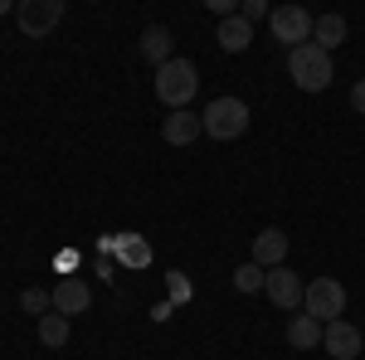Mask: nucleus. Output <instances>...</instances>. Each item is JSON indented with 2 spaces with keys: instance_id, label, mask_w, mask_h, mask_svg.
I'll return each instance as SVG.
<instances>
[{
  "instance_id": "1",
  "label": "nucleus",
  "mask_w": 365,
  "mask_h": 360,
  "mask_svg": "<svg viewBox=\"0 0 365 360\" xmlns=\"http://www.w3.org/2000/svg\"><path fill=\"white\" fill-rule=\"evenodd\" d=\"M151 88H156V98L166 103L170 112H185V103L200 93V68L190 63V58H170V63H161L156 68V78H151Z\"/></svg>"
},
{
  "instance_id": "2",
  "label": "nucleus",
  "mask_w": 365,
  "mask_h": 360,
  "mask_svg": "<svg viewBox=\"0 0 365 360\" xmlns=\"http://www.w3.org/2000/svg\"><path fill=\"white\" fill-rule=\"evenodd\" d=\"M287 73H292V83L302 88V93H327L331 78H336L331 54L317 49V44H297V49H287Z\"/></svg>"
},
{
  "instance_id": "3",
  "label": "nucleus",
  "mask_w": 365,
  "mask_h": 360,
  "mask_svg": "<svg viewBox=\"0 0 365 360\" xmlns=\"http://www.w3.org/2000/svg\"><path fill=\"white\" fill-rule=\"evenodd\" d=\"M249 103L244 98H210V108L200 112V122H205V132L210 141H239L249 132Z\"/></svg>"
},
{
  "instance_id": "4",
  "label": "nucleus",
  "mask_w": 365,
  "mask_h": 360,
  "mask_svg": "<svg viewBox=\"0 0 365 360\" xmlns=\"http://www.w3.org/2000/svg\"><path fill=\"white\" fill-rule=\"evenodd\" d=\"M302 312L317 317L322 326L341 322V312H346V287H341L336 277H312L307 292H302Z\"/></svg>"
},
{
  "instance_id": "5",
  "label": "nucleus",
  "mask_w": 365,
  "mask_h": 360,
  "mask_svg": "<svg viewBox=\"0 0 365 360\" xmlns=\"http://www.w3.org/2000/svg\"><path fill=\"white\" fill-rule=\"evenodd\" d=\"M312 20L302 5H273V15H268V29H273V39H278L282 49H297V44H312Z\"/></svg>"
},
{
  "instance_id": "6",
  "label": "nucleus",
  "mask_w": 365,
  "mask_h": 360,
  "mask_svg": "<svg viewBox=\"0 0 365 360\" xmlns=\"http://www.w3.org/2000/svg\"><path fill=\"white\" fill-rule=\"evenodd\" d=\"M58 20H63V0H25L20 10H15V25L25 39H44V34H54Z\"/></svg>"
},
{
  "instance_id": "7",
  "label": "nucleus",
  "mask_w": 365,
  "mask_h": 360,
  "mask_svg": "<svg viewBox=\"0 0 365 360\" xmlns=\"http://www.w3.org/2000/svg\"><path fill=\"white\" fill-rule=\"evenodd\" d=\"M263 292H268V302L278 307V312H297V307H302V292H307V282H302V277L282 263V268H268Z\"/></svg>"
},
{
  "instance_id": "8",
  "label": "nucleus",
  "mask_w": 365,
  "mask_h": 360,
  "mask_svg": "<svg viewBox=\"0 0 365 360\" xmlns=\"http://www.w3.org/2000/svg\"><path fill=\"white\" fill-rule=\"evenodd\" d=\"M361 346H365L361 326H351L346 317H341V322H331V326L322 331V351H327L331 360H356V356H361Z\"/></svg>"
},
{
  "instance_id": "9",
  "label": "nucleus",
  "mask_w": 365,
  "mask_h": 360,
  "mask_svg": "<svg viewBox=\"0 0 365 360\" xmlns=\"http://www.w3.org/2000/svg\"><path fill=\"white\" fill-rule=\"evenodd\" d=\"M49 297H54V312H58V317H78V312H88V307H93V287H88L83 277H63Z\"/></svg>"
},
{
  "instance_id": "10",
  "label": "nucleus",
  "mask_w": 365,
  "mask_h": 360,
  "mask_svg": "<svg viewBox=\"0 0 365 360\" xmlns=\"http://www.w3.org/2000/svg\"><path fill=\"white\" fill-rule=\"evenodd\" d=\"M161 137L170 141V146H190V141L205 137V122H200V112H170L166 122H161Z\"/></svg>"
},
{
  "instance_id": "11",
  "label": "nucleus",
  "mask_w": 365,
  "mask_h": 360,
  "mask_svg": "<svg viewBox=\"0 0 365 360\" xmlns=\"http://www.w3.org/2000/svg\"><path fill=\"white\" fill-rule=\"evenodd\" d=\"M249 258L258 268H282V263H287V234H282V229H263V234L253 239Z\"/></svg>"
},
{
  "instance_id": "12",
  "label": "nucleus",
  "mask_w": 365,
  "mask_h": 360,
  "mask_svg": "<svg viewBox=\"0 0 365 360\" xmlns=\"http://www.w3.org/2000/svg\"><path fill=\"white\" fill-rule=\"evenodd\" d=\"M141 58H146L151 68H161V63L175 58V39H170L166 25H146L141 29Z\"/></svg>"
},
{
  "instance_id": "13",
  "label": "nucleus",
  "mask_w": 365,
  "mask_h": 360,
  "mask_svg": "<svg viewBox=\"0 0 365 360\" xmlns=\"http://www.w3.org/2000/svg\"><path fill=\"white\" fill-rule=\"evenodd\" d=\"M215 39H220V49H225V54H244V49L253 44V25L244 20V15H229V20H220Z\"/></svg>"
},
{
  "instance_id": "14",
  "label": "nucleus",
  "mask_w": 365,
  "mask_h": 360,
  "mask_svg": "<svg viewBox=\"0 0 365 360\" xmlns=\"http://www.w3.org/2000/svg\"><path fill=\"white\" fill-rule=\"evenodd\" d=\"M312 44L327 49V54L341 49V44H346V15H317V20H312Z\"/></svg>"
},
{
  "instance_id": "15",
  "label": "nucleus",
  "mask_w": 365,
  "mask_h": 360,
  "mask_svg": "<svg viewBox=\"0 0 365 360\" xmlns=\"http://www.w3.org/2000/svg\"><path fill=\"white\" fill-rule=\"evenodd\" d=\"M322 331H327V326H322L317 317L297 312V317L287 322V346H297V351H317V346H322Z\"/></svg>"
},
{
  "instance_id": "16",
  "label": "nucleus",
  "mask_w": 365,
  "mask_h": 360,
  "mask_svg": "<svg viewBox=\"0 0 365 360\" xmlns=\"http://www.w3.org/2000/svg\"><path fill=\"white\" fill-rule=\"evenodd\" d=\"M39 341H44L49 351H58V346H68V317H58V312H49V317H39Z\"/></svg>"
},
{
  "instance_id": "17",
  "label": "nucleus",
  "mask_w": 365,
  "mask_h": 360,
  "mask_svg": "<svg viewBox=\"0 0 365 360\" xmlns=\"http://www.w3.org/2000/svg\"><path fill=\"white\" fill-rule=\"evenodd\" d=\"M263 282H268V268H258V263H239V268H234V287H239V292H263Z\"/></svg>"
},
{
  "instance_id": "18",
  "label": "nucleus",
  "mask_w": 365,
  "mask_h": 360,
  "mask_svg": "<svg viewBox=\"0 0 365 360\" xmlns=\"http://www.w3.org/2000/svg\"><path fill=\"white\" fill-rule=\"evenodd\" d=\"M20 307L34 312V317H49V312H54V297H49L44 287H25V292H20Z\"/></svg>"
},
{
  "instance_id": "19",
  "label": "nucleus",
  "mask_w": 365,
  "mask_h": 360,
  "mask_svg": "<svg viewBox=\"0 0 365 360\" xmlns=\"http://www.w3.org/2000/svg\"><path fill=\"white\" fill-rule=\"evenodd\" d=\"M239 15H244V20H268V15H273V5H263V0H244V5H239Z\"/></svg>"
},
{
  "instance_id": "20",
  "label": "nucleus",
  "mask_w": 365,
  "mask_h": 360,
  "mask_svg": "<svg viewBox=\"0 0 365 360\" xmlns=\"http://www.w3.org/2000/svg\"><path fill=\"white\" fill-rule=\"evenodd\" d=\"M351 108H356V112H361V117H365V78H361V83H356V88H351Z\"/></svg>"
},
{
  "instance_id": "21",
  "label": "nucleus",
  "mask_w": 365,
  "mask_h": 360,
  "mask_svg": "<svg viewBox=\"0 0 365 360\" xmlns=\"http://www.w3.org/2000/svg\"><path fill=\"white\" fill-rule=\"evenodd\" d=\"M0 15H10V0H0Z\"/></svg>"
}]
</instances>
